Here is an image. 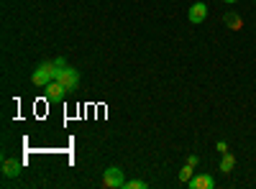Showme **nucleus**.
<instances>
[{
	"instance_id": "obj_2",
	"label": "nucleus",
	"mask_w": 256,
	"mask_h": 189,
	"mask_svg": "<svg viewBox=\"0 0 256 189\" xmlns=\"http://www.w3.org/2000/svg\"><path fill=\"white\" fill-rule=\"evenodd\" d=\"M34 85L36 87H46L49 82H54L56 79V67H54V61H44L41 67H36V72H34Z\"/></svg>"
},
{
	"instance_id": "obj_13",
	"label": "nucleus",
	"mask_w": 256,
	"mask_h": 189,
	"mask_svg": "<svg viewBox=\"0 0 256 189\" xmlns=\"http://www.w3.org/2000/svg\"><path fill=\"white\" fill-rule=\"evenodd\" d=\"M254 3H256V0H254Z\"/></svg>"
},
{
	"instance_id": "obj_8",
	"label": "nucleus",
	"mask_w": 256,
	"mask_h": 189,
	"mask_svg": "<svg viewBox=\"0 0 256 189\" xmlns=\"http://www.w3.org/2000/svg\"><path fill=\"white\" fill-rule=\"evenodd\" d=\"M233 164H236V159H233V156L226 151V154H223V161H220V172H226V174H228V172L233 169Z\"/></svg>"
},
{
	"instance_id": "obj_7",
	"label": "nucleus",
	"mask_w": 256,
	"mask_h": 189,
	"mask_svg": "<svg viewBox=\"0 0 256 189\" xmlns=\"http://www.w3.org/2000/svg\"><path fill=\"white\" fill-rule=\"evenodd\" d=\"M3 174H6L8 179L18 177V174H20V161H16V159H6V161H3Z\"/></svg>"
},
{
	"instance_id": "obj_3",
	"label": "nucleus",
	"mask_w": 256,
	"mask_h": 189,
	"mask_svg": "<svg viewBox=\"0 0 256 189\" xmlns=\"http://www.w3.org/2000/svg\"><path fill=\"white\" fill-rule=\"evenodd\" d=\"M102 187H108V189H123L126 187L123 172L118 169V166H108V169L102 172Z\"/></svg>"
},
{
	"instance_id": "obj_12",
	"label": "nucleus",
	"mask_w": 256,
	"mask_h": 189,
	"mask_svg": "<svg viewBox=\"0 0 256 189\" xmlns=\"http://www.w3.org/2000/svg\"><path fill=\"white\" fill-rule=\"evenodd\" d=\"M223 3H228V5H233V3H236V0H223Z\"/></svg>"
},
{
	"instance_id": "obj_5",
	"label": "nucleus",
	"mask_w": 256,
	"mask_h": 189,
	"mask_svg": "<svg viewBox=\"0 0 256 189\" xmlns=\"http://www.w3.org/2000/svg\"><path fill=\"white\" fill-rule=\"evenodd\" d=\"M187 184L192 189H212V187H216V179H212L210 174H198V177H192Z\"/></svg>"
},
{
	"instance_id": "obj_11",
	"label": "nucleus",
	"mask_w": 256,
	"mask_h": 189,
	"mask_svg": "<svg viewBox=\"0 0 256 189\" xmlns=\"http://www.w3.org/2000/svg\"><path fill=\"white\" fill-rule=\"evenodd\" d=\"M180 179H182V182H190V179H192V164H187L184 169L180 172Z\"/></svg>"
},
{
	"instance_id": "obj_10",
	"label": "nucleus",
	"mask_w": 256,
	"mask_h": 189,
	"mask_svg": "<svg viewBox=\"0 0 256 189\" xmlns=\"http://www.w3.org/2000/svg\"><path fill=\"white\" fill-rule=\"evenodd\" d=\"M126 189H146V182H141V179H131V182H126Z\"/></svg>"
},
{
	"instance_id": "obj_6",
	"label": "nucleus",
	"mask_w": 256,
	"mask_h": 189,
	"mask_svg": "<svg viewBox=\"0 0 256 189\" xmlns=\"http://www.w3.org/2000/svg\"><path fill=\"white\" fill-rule=\"evenodd\" d=\"M205 18H208V5L205 3H195L190 8V20L192 23H202Z\"/></svg>"
},
{
	"instance_id": "obj_1",
	"label": "nucleus",
	"mask_w": 256,
	"mask_h": 189,
	"mask_svg": "<svg viewBox=\"0 0 256 189\" xmlns=\"http://www.w3.org/2000/svg\"><path fill=\"white\" fill-rule=\"evenodd\" d=\"M54 67H56V82H62L67 90H74L77 85H80V74H77V69H72V67H67L64 64V59H56L54 61Z\"/></svg>"
},
{
	"instance_id": "obj_9",
	"label": "nucleus",
	"mask_w": 256,
	"mask_h": 189,
	"mask_svg": "<svg viewBox=\"0 0 256 189\" xmlns=\"http://www.w3.org/2000/svg\"><path fill=\"white\" fill-rule=\"evenodd\" d=\"M226 23H228V28L238 31V28H241V18H238L236 13H228V15H226Z\"/></svg>"
},
{
	"instance_id": "obj_4",
	"label": "nucleus",
	"mask_w": 256,
	"mask_h": 189,
	"mask_svg": "<svg viewBox=\"0 0 256 189\" xmlns=\"http://www.w3.org/2000/svg\"><path fill=\"white\" fill-rule=\"evenodd\" d=\"M67 92H70V90L64 87L62 82H56V79H54V82H49V85H46V100H49V102H62V100H64V95H67Z\"/></svg>"
}]
</instances>
